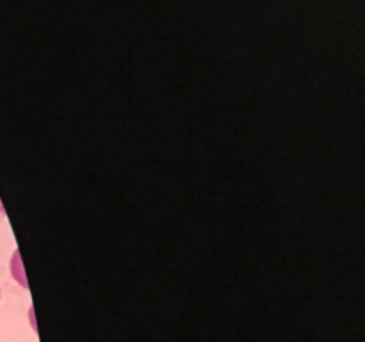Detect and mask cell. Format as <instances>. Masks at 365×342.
<instances>
[{
  "instance_id": "cell-1",
  "label": "cell",
  "mask_w": 365,
  "mask_h": 342,
  "mask_svg": "<svg viewBox=\"0 0 365 342\" xmlns=\"http://www.w3.org/2000/svg\"><path fill=\"white\" fill-rule=\"evenodd\" d=\"M2 210H4V209H2V203H0V212H2Z\"/></svg>"
}]
</instances>
